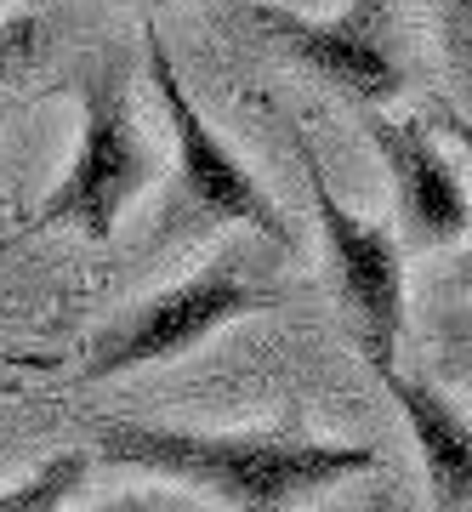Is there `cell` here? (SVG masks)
<instances>
[{
	"instance_id": "obj_1",
	"label": "cell",
	"mask_w": 472,
	"mask_h": 512,
	"mask_svg": "<svg viewBox=\"0 0 472 512\" xmlns=\"http://www.w3.org/2000/svg\"><path fill=\"white\" fill-rule=\"evenodd\" d=\"M91 439L114 467H143L171 484L222 501L228 512H296L359 473H376L370 444L296 439V433H182V427H137L97 421Z\"/></svg>"
},
{
	"instance_id": "obj_8",
	"label": "cell",
	"mask_w": 472,
	"mask_h": 512,
	"mask_svg": "<svg viewBox=\"0 0 472 512\" xmlns=\"http://www.w3.org/2000/svg\"><path fill=\"white\" fill-rule=\"evenodd\" d=\"M387 387V399L399 404L404 427L421 450V473H427V490H433L438 512H472V416H461V404H450L438 387L416 382V376H399L387 365L376 370Z\"/></svg>"
},
{
	"instance_id": "obj_16",
	"label": "cell",
	"mask_w": 472,
	"mask_h": 512,
	"mask_svg": "<svg viewBox=\"0 0 472 512\" xmlns=\"http://www.w3.org/2000/svg\"><path fill=\"white\" fill-rule=\"evenodd\" d=\"M0 365H29V370H52V359H35V353H6V348H0Z\"/></svg>"
},
{
	"instance_id": "obj_9",
	"label": "cell",
	"mask_w": 472,
	"mask_h": 512,
	"mask_svg": "<svg viewBox=\"0 0 472 512\" xmlns=\"http://www.w3.org/2000/svg\"><path fill=\"white\" fill-rule=\"evenodd\" d=\"M86 473H91L86 450H63V456L40 461L29 478L6 484V490H0V512H63L69 507V495H80Z\"/></svg>"
},
{
	"instance_id": "obj_15",
	"label": "cell",
	"mask_w": 472,
	"mask_h": 512,
	"mask_svg": "<svg viewBox=\"0 0 472 512\" xmlns=\"http://www.w3.org/2000/svg\"><path fill=\"white\" fill-rule=\"evenodd\" d=\"M450 285H455V291H467V296H472V245L450 262Z\"/></svg>"
},
{
	"instance_id": "obj_14",
	"label": "cell",
	"mask_w": 472,
	"mask_h": 512,
	"mask_svg": "<svg viewBox=\"0 0 472 512\" xmlns=\"http://www.w3.org/2000/svg\"><path fill=\"white\" fill-rule=\"evenodd\" d=\"M444 348H450V359L461 365V376L472 382V319H461V325H450V336H444Z\"/></svg>"
},
{
	"instance_id": "obj_10",
	"label": "cell",
	"mask_w": 472,
	"mask_h": 512,
	"mask_svg": "<svg viewBox=\"0 0 472 512\" xmlns=\"http://www.w3.org/2000/svg\"><path fill=\"white\" fill-rule=\"evenodd\" d=\"M427 18H433L444 69L472 86V0H427Z\"/></svg>"
},
{
	"instance_id": "obj_13",
	"label": "cell",
	"mask_w": 472,
	"mask_h": 512,
	"mask_svg": "<svg viewBox=\"0 0 472 512\" xmlns=\"http://www.w3.org/2000/svg\"><path fill=\"white\" fill-rule=\"evenodd\" d=\"M427 114H433V131L455 137V143H461V148L472 154V120H467V114H461V109H450L444 97H433V109H427Z\"/></svg>"
},
{
	"instance_id": "obj_7",
	"label": "cell",
	"mask_w": 472,
	"mask_h": 512,
	"mask_svg": "<svg viewBox=\"0 0 472 512\" xmlns=\"http://www.w3.org/2000/svg\"><path fill=\"white\" fill-rule=\"evenodd\" d=\"M370 148L382 154L387 177H393V205H399V245L410 251H444L455 239L472 234V200L450 154L433 143V131L404 114L370 109L364 120Z\"/></svg>"
},
{
	"instance_id": "obj_2",
	"label": "cell",
	"mask_w": 472,
	"mask_h": 512,
	"mask_svg": "<svg viewBox=\"0 0 472 512\" xmlns=\"http://www.w3.org/2000/svg\"><path fill=\"white\" fill-rule=\"evenodd\" d=\"M74 97H80V148L52 183V194L40 200L35 228H74V234L109 245L131 200H143L154 188L160 154L137 126L120 63H109V57L86 63L74 74Z\"/></svg>"
},
{
	"instance_id": "obj_18",
	"label": "cell",
	"mask_w": 472,
	"mask_h": 512,
	"mask_svg": "<svg viewBox=\"0 0 472 512\" xmlns=\"http://www.w3.org/2000/svg\"><path fill=\"white\" fill-rule=\"evenodd\" d=\"M137 6H148V12H154V6H165V0H137Z\"/></svg>"
},
{
	"instance_id": "obj_12",
	"label": "cell",
	"mask_w": 472,
	"mask_h": 512,
	"mask_svg": "<svg viewBox=\"0 0 472 512\" xmlns=\"http://www.w3.org/2000/svg\"><path fill=\"white\" fill-rule=\"evenodd\" d=\"M97 512H194V507H182V501H171L160 490H126V495H114V501H103Z\"/></svg>"
},
{
	"instance_id": "obj_3",
	"label": "cell",
	"mask_w": 472,
	"mask_h": 512,
	"mask_svg": "<svg viewBox=\"0 0 472 512\" xmlns=\"http://www.w3.org/2000/svg\"><path fill=\"white\" fill-rule=\"evenodd\" d=\"M143 40H148V80H154V92H160L165 126H171V143H177V171H171V200H165L160 239L171 245V239H182V234H205V228H222V222H245L251 234H262V239H273V245L291 251L296 245L291 222L279 217L273 194L256 183L251 165L222 143L217 126H211L200 114V103L188 97L177 63L165 52L160 29H154V18L143 23Z\"/></svg>"
},
{
	"instance_id": "obj_17",
	"label": "cell",
	"mask_w": 472,
	"mask_h": 512,
	"mask_svg": "<svg viewBox=\"0 0 472 512\" xmlns=\"http://www.w3.org/2000/svg\"><path fill=\"white\" fill-rule=\"evenodd\" d=\"M23 6H29V12H40V6H52V0H23Z\"/></svg>"
},
{
	"instance_id": "obj_5",
	"label": "cell",
	"mask_w": 472,
	"mask_h": 512,
	"mask_svg": "<svg viewBox=\"0 0 472 512\" xmlns=\"http://www.w3.org/2000/svg\"><path fill=\"white\" fill-rule=\"evenodd\" d=\"M296 154H302V177H308L313 211H319L330 279H336L342 313L353 325V342L376 370H387L399 359V336H404V245L387 222H370L336 200L308 137H296Z\"/></svg>"
},
{
	"instance_id": "obj_6",
	"label": "cell",
	"mask_w": 472,
	"mask_h": 512,
	"mask_svg": "<svg viewBox=\"0 0 472 512\" xmlns=\"http://www.w3.org/2000/svg\"><path fill=\"white\" fill-rule=\"evenodd\" d=\"M245 23L291 52L302 69H313L325 86L342 97L382 109L404 92V52H399V23H393V0H353L336 18H302L268 0H228Z\"/></svg>"
},
{
	"instance_id": "obj_11",
	"label": "cell",
	"mask_w": 472,
	"mask_h": 512,
	"mask_svg": "<svg viewBox=\"0 0 472 512\" xmlns=\"http://www.w3.org/2000/svg\"><path fill=\"white\" fill-rule=\"evenodd\" d=\"M40 52V12L23 6L18 18H0V80H12L18 69H29Z\"/></svg>"
},
{
	"instance_id": "obj_4",
	"label": "cell",
	"mask_w": 472,
	"mask_h": 512,
	"mask_svg": "<svg viewBox=\"0 0 472 512\" xmlns=\"http://www.w3.org/2000/svg\"><path fill=\"white\" fill-rule=\"evenodd\" d=\"M273 302H279L273 285H262L256 274H245L239 262L222 256V262H211L200 274L143 296L109 330H97L86 359H80V382H114V376H131V370L171 365L188 348L211 342L217 330L239 325L245 313H262Z\"/></svg>"
}]
</instances>
